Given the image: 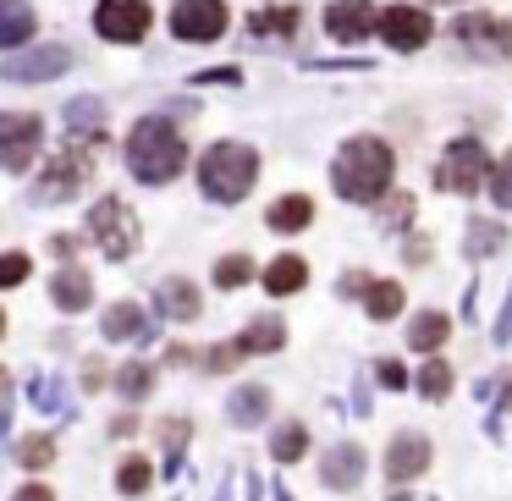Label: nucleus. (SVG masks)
<instances>
[{
  "label": "nucleus",
  "instance_id": "f257e3e1",
  "mask_svg": "<svg viewBox=\"0 0 512 501\" xmlns=\"http://www.w3.org/2000/svg\"><path fill=\"white\" fill-rule=\"evenodd\" d=\"M127 166H133L138 182L160 188V182H171L188 166V144H182V133L166 116H144V122L133 127V138H127Z\"/></svg>",
  "mask_w": 512,
  "mask_h": 501
},
{
  "label": "nucleus",
  "instance_id": "f03ea898",
  "mask_svg": "<svg viewBox=\"0 0 512 501\" xmlns=\"http://www.w3.org/2000/svg\"><path fill=\"white\" fill-rule=\"evenodd\" d=\"M391 171H397V160H391V149L380 144V138H353V144L336 155L331 182H336V193H342V199L375 204L380 193L391 188Z\"/></svg>",
  "mask_w": 512,
  "mask_h": 501
},
{
  "label": "nucleus",
  "instance_id": "7ed1b4c3",
  "mask_svg": "<svg viewBox=\"0 0 512 501\" xmlns=\"http://www.w3.org/2000/svg\"><path fill=\"white\" fill-rule=\"evenodd\" d=\"M259 177V155L248 144H215L210 155L199 160V188L221 204H237Z\"/></svg>",
  "mask_w": 512,
  "mask_h": 501
},
{
  "label": "nucleus",
  "instance_id": "20e7f679",
  "mask_svg": "<svg viewBox=\"0 0 512 501\" xmlns=\"http://www.w3.org/2000/svg\"><path fill=\"white\" fill-rule=\"evenodd\" d=\"M89 171H94V149H83V144L61 149V155L45 166V177H39L34 199H45V204H61V199H72V193H78L83 182H89Z\"/></svg>",
  "mask_w": 512,
  "mask_h": 501
},
{
  "label": "nucleus",
  "instance_id": "39448f33",
  "mask_svg": "<svg viewBox=\"0 0 512 501\" xmlns=\"http://www.w3.org/2000/svg\"><path fill=\"white\" fill-rule=\"evenodd\" d=\"M485 177H490V155L474 144V138H457V144L446 149L441 171H435V182H441V193H474Z\"/></svg>",
  "mask_w": 512,
  "mask_h": 501
},
{
  "label": "nucleus",
  "instance_id": "423d86ee",
  "mask_svg": "<svg viewBox=\"0 0 512 501\" xmlns=\"http://www.w3.org/2000/svg\"><path fill=\"white\" fill-rule=\"evenodd\" d=\"M89 232L100 237V248H105L111 259H127V254L138 248V221H133V210H127L122 199H100V204H94Z\"/></svg>",
  "mask_w": 512,
  "mask_h": 501
},
{
  "label": "nucleus",
  "instance_id": "0eeeda50",
  "mask_svg": "<svg viewBox=\"0 0 512 501\" xmlns=\"http://www.w3.org/2000/svg\"><path fill=\"white\" fill-rule=\"evenodd\" d=\"M171 34L188 39V45H210L226 34V6L221 0H177L171 6Z\"/></svg>",
  "mask_w": 512,
  "mask_h": 501
},
{
  "label": "nucleus",
  "instance_id": "6e6552de",
  "mask_svg": "<svg viewBox=\"0 0 512 501\" xmlns=\"http://www.w3.org/2000/svg\"><path fill=\"white\" fill-rule=\"evenodd\" d=\"M39 138H45V122L28 111H12L0 116V171H23L28 160H34Z\"/></svg>",
  "mask_w": 512,
  "mask_h": 501
},
{
  "label": "nucleus",
  "instance_id": "1a4fd4ad",
  "mask_svg": "<svg viewBox=\"0 0 512 501\" xmlns=\"http://www.w3.org/2000/svg\"><path fill=\"white\" fill-rule=\"evenodd\" d=\"M94 28H100L111 45H138V39L149 34V6L144 0H100Z\"/></svg>",
  "mask_w": 512,
  "mask_h": 501
},
{
  "label": "nucleus",
  "instance_id": "9d476101",
  "mask_svg": "<svg viewBox=\"0 0 512 501\" xmlns=\"http://www.w3.org/2000/svg\"><path fill=\"white\" fill-rule=\"evenodd\" d=\"M457 45L474 50L479 61H496L512 50V28L496 23V17H457Z\"/></svg>",
  "mask_w": 512,
  "mask_h": 501
},
{
  "label": "nucleus",
  "instance_id": "9b49d317",
  "mask_svg": "<svg viewBox=\"0 0 512 501\" xmlns=\"http://www.w3.org/2000/svg\"><path fill=\"white\" fill-rule=\"evenodd\" d=\"M375 34L386 39L391 50H419L424 39H430V17H424L419 6H386Z\"/></svg>",
  "mask_w": 512,
  "mask_h": 501
},
{
  "label": "nucleus",
  "instance_id": "f8f14e48",
  "mask_svg": "<svg viewBox=\"0 0 512 501\" xmlns=\"http://www.w3.org/2000/svg\"><path fill=\"white\" fill-rule=\"evenodd\" d=\"M72 67V50L67 45H45V50H28V56H17V61H6V78L12 83H50V78H61V72Z\"/></svg>",
  "mask_w": 512,
  "mask_h": 501
},
{
  "label": "nucleus",
  "instance_id": "ddd939ff",
  "mask_svg": "<svg viewBox=\"0 0 512 501\" xmlns=\"http://www.w3.org/2000/svg\"><path fill=\"white\" fill-rule=\"evenodd\" d=\"M325 28H331V39H342V45H358V39H369L380 28V12L369 0H336L331 12H325Z\"/></svg>",
  "mask_w": 512,
  "mask_h": 501
},
{
  "label": "nucleus",
  "instance_id": "4468645a",
  "mask_svg": "<svg viewBox=\"0 0 512 501\" xmlns=\"http://www.w3.org/2000/svg\"><path fill=\"white\" fill-rule=\"evenodd\" d=\"M424 463H430V441H424V435H397V441H391V452H386V474L391 479L424 474Z\"/></svg>",
  "mask_w": 512,
  "mask_h": 501
},
{
  "label": "nucleus",
  "instance_id": "2eb2a0df",
  "mask_svg": "<svg viewBox=\"0 0 512 501\" xmlns=\"http://www.w3.org/2000/svg\"><path fill=\"white\" fill-rule=\"evenodd\" d=\"M34 39V6L28 0H0V50Z\"/></svg>",
  "mask_w": 512,
  "mask_h": 501
},
{
  "label": "nucleus",
  "instance_id": "dca6fc26",
  "mask_svg": "<svg viewBox=\"0 0 512 501\" xmlns=\"http://www.w3.org/2000/svg\"><path fill=\"white\" fill-rule=\"evenodd\" d=\"M358 474H364V452H358V446H336V452L320 463V479L331 490H353Z\"/></svg>",
  "mask_w": 512,
  "mask_h": 501
},
{
  "label": "nucleus",
  "instance_id": "f3484780",
  "mask_svg": "<svg viewBox=\"0 0 512 501\" xmlns=\"http://www.w3.org/2000/svg\"><path fill=\"white\" fill-rule=\"evenodd\" d=\"M303 281H309V265H303L298 254H281L276 265L265 270V292H276V298H287V292H298Z\"/></svg>",
  "mask_w": 512,
  "mask_h": 501
},
{
  "label": "nucleus",
  "instance_id": "a211bd4d",
  "mask_svg": "<svg viewBox=\"0 0 512 501\" xmlns=\"http://www.w3.org/2000/svg\"><path fill=\"white\" fill-rule=\"evenodd\" d=\"M50 298H56L61 303V309H89V298H94V281L89 276H83V270H61V276H56V287H50Z\"/></svg>",
  "mask_w": 512,
  "mask_h": 501
},
{
  "label": "nucleus",
  "instance_id": "6ab92c4d",
  "mask_svg": "<svg viewBox=\"0 0 512 501\" xmlns=\"http://www.w3.org/2000/svg\"><path fill=\"white\" fill-rule=\"evenodd\" d=\"M149 325H144V309H138V303H111V309H105V336H111V342H127V336H144Z\"/></svg>",
  "mask_w": 512,
  "mask_h": 501
},
{
  "label": "nucleus",
  "instance_id": "aec40b11",
  "mask_svg": "<svg viewBox=\"0 0 512 501\" xmlns=\"http://www.w3.org/2000/svg\"><path fill=\"white\" fill-rule=\"evenodd\" d=\"M309 221H314V204L303 199V193H292V199L270 204V226H276V232H298V226H309Z\"/></svg>",
  "mask_w": 512,
  "mask_h": 501
},
{
  "label": "nucleus",
  "instance_id": "412c9836",
  "mask_svg": "<svg viewBox=\"0 0 512 501\" xmlns=\"http://www.w3.org/2000/svg\"><path fill=\"white\" fill-rule=\"evenodd\" d=\"M281 342H287V331H281V320H254L243 336H237V347H243V353H276Z\"/></svg>",
  "mask_w": 512,
  "mask_h": 501
},
{
  "label": "nucleus",
  "instance_id": "4be33fe9",
  "mask_svg": "<svg viewBox=\"0 0 512 501\" xmlns=\"http://www.w3.org/2000/svg\"><path fill=\"white\" fill-rule=\"evenodd\" d=\"M160 309H166L171 320H193V314H199V292H193L188 281H166V287H160Z\"/></svg>",
  "mask_w": 512,
  "mask_h": 501
},
{
  "label": "nucleus",
  "instance_id": "5701e85b",
  "mask_svg": "<svg viewBox=\"0 0 512 501\" xmlns=\"http://www.w3.org/2000/svg\"><path fill=\"white\" fill-rule=\"evenodd\" d=\"M364 309L375 314V320L402 314V287H397V281H375V287H364Z\"/></svg>",
  "mask_w": 512,
  "mask_h": 501
},
{
  "label": "nucleus",
  "instance_id": "b1692460",
  "mask_svg": "<svg viewBox=\"0 0 512 501\" xmlns=\"http://www.w3.org/2000/svg\"><path fill=\"white\" fill-rule=\"evenodd\" d=\"M446 336H452V320H446V314H419V325L408 331V342L430 353V347H441V342H446Z\"/></svg>",
  "mask_w": 512,
  "mask_h": 501
},
{
  "label": "nucleus",
  "instance_id": "393cba45",
  "mask_svg": "<svg viewBox=\"0 0 512 501\" xmlns=\"http://www.w3.org/2000/svg\"><path fill=\"white\" fill-rule=\"evenodd\" d=\"M149 479H155V468H149L144 457H127V463H122V474H116V490H122V496H144V490H149Z\"/></svg>",
  "mask_w": 512,
  "mask_h": 501
},
{
  "label": "nucleus",
  "instance_id": "a878e982",
  "mask_svg": "<svg viewBox=\"0 0 512 501\" xmlns=\"http://www.w3.org/2000/svg\"><path fill=\"white\" fill-rule=\"evenodd\" d=\"M419 391H424L430 402H441L446 391H452V364H441V358H430V364L419 369Z\"/></svg>",
  "mask_w": 512,
  "mask_h": 501
},
{
  "label": "nucleus",
  "instance_id": "bb28decb",
  "mask_svg": "<svg viewBox=\"0 0 512 501\" xmlns=\"http://www.w3.org/2000/svg\"><path fill=\"white\" fill-rule=\"evenodd\" d=\"M265 408H270V397L259 386H248V391H237V397H232V419L237 424H259V419H265Z\"/></svg>",
  "mask_w": 512,
  "mask_h": 501
},
{
  "label": "nucleus",
  "instance_id": "cd10ccee",
  "mask_svg": "<svg viewBox=\"0 0 512 501\" xmlns=\"http://www.w3.org/2000/svg\"><path fill=\"white\" fill-rule=\"evenodd\" d=\"M215 281H221V287H243V281H254V259H248V254H226L221 265H215Z\"/></svg>",
  "mask_w": 512,
  "mask_h": 501
},
{
  "label": "nucleus",
  "instance_id": "c85d7f7f",
  "mask_svg": "<svg viewBox=\"0 0 512 501\" xmlns=\"http://www.w3.org/2000/svg\"><path fill=\"white\" fill-rule=\"evenodd\" d=\"M116 386H122V397H149V386H155V369H149V364H127L122 375H116Z\"/></svg>",
  "mask_w": 512,
  "mask_h": 501
},
{
  "label": "nucleus",
  "instance_id": "c756f323",
  "mask_svg": "<svg viewBox=\"0 0 512 501\" xmlns=\"http://www.w3.org/2000/svg\"><path fill=\"white\" fill-rule=\"evenodd\" d=\"M50 457H56V441H50V435H28V441L17 446V463L23 468H45Z\"/></svg>",
  "mask_w": 512,
  "mask_h": 501
},
{
  "label": "nucleus",
  "instance_id": "7c9ffc66",
  "mask_svg": "<svg viewBox=\"0 0 512 501\" xmlns=\"http://www.w3.org/2000/svg\"><path fill=\"white\" fill-rule=\"evenodd\" d=\"M292 28H298V12H292V6H276V12L254 17V34H292Z\"/></svg>",
  "mask_w": 512,
  "mask_h": 501
},
{
  "label": "nucleus",
  "instance_id": "2f4dec72",
  "mask_svg": "<svg viewBox=\"0 0 512 501\" xmlns=\"http://www.w3.org/2000/svg\"><path fill=\"white\" fill-rule=\"evenodd\" d=\"M303 446H309V430H303V424H287V430H276V457H281V463L303 457Z\"/></svg>",
  "mask_w": 512,
  "mask_h": 501
},
{
  "label": "nucleus",
  "instance_id": "473e14b6",
  "mask_svg": "<svg viewBox=\"0 0 512 501\" xmlns=\"http://www.w3.org/2000/svg\"><path fill=\"white\" fill-rule=\"evenodd\" d=\"M490 199H496V204H512V149H507V160L490 171Z\"/></svg>",
  "mask_w": 512,
  "mask_h": 501
},
{
  "label": "nucleus",
  "instance_id": "72a5a7b5",
  "mask_svg": "<svg viewBox=\"0 0 512 501\" xmlns=\"http://www.w3.org/2000/svg\"><path fill=\"white\" fill-rule=\"evenodd\" d=\"M28 281V254H0V287H17Z\"/></svg>",
  "mask_w": 512,
  "mask_h": 501
},
{
  "label": "nucleus",
  "instance_id": "f704fd0d",
  "mask_svg": "<svg viewBox=\"0 0 512 501\" xmlns=\"http://www.w3.org/2000/svg\"><path fill=\"white\" fill-rule=\"evenodd\" d=\"M72 127H94V122H100V105H94V100H72Z\"/></svg>",
  "mask_w": 512,
  "mask_h": 501
},
{
  "label": "nucleus",
  "instance_id": "c9c22d12",
  "mask_svg": "<svg viewBox=\"0 0 512 501\" xmlns=\"http://www.w3.org/2000/svg\"><path fill=\"white\" fill-rule=\"evenodd\" d=\"M17 501H56V496H50L45 485H23V490H17Z\"/></svg>",
  "mask_w": 512,
  "mask_h": 501
},
{
  "label": "nucleus",
  "instance_id": "e433bc0d",
  "mask_svg": "<svg viewBox=\"0 0 512 501\" xmlns=\"http://www.w3.org/2000/svg\"><path fill=\"white\" fill-rule=\"evenodd\" d=\"M380 380H386V386H402V364H391V358H386V364H380Z\"/></svg>",
  "mask_w": 512,
  "mask_h": 501
},
{
  "label": "nucleus",
  "instance_id": "4c0bfd02",
  "mask_svg": "<svg viewBox=\"0 0 512 501\" xmlns=\"http://www.w3.org/2000/svg\"><path fill=\"white\" fill-rule=\"evenodd\" d=\"M56 254H61V259H72V254H78V237L61 232V237H56Z\"/></svg>",
  "mask_w": 512,
  "mask_h": 501
},
{
  "label": "nucleus",
  "instance_id": "58836bf2",
  "mask_svg": "<svg viewBox=\"0 0 512 501\" xmlns=\"http://www.w3.org/2000/svg\"><path fill=\"white\" fill-rule=\"evenodd\" d=\"M0 331H6V314H0Z\"/></svg>",
  "mask_w": 512,
  "mask_h": 501
},
{
  "label": "nucleus",
  "instance_id": "ea45409f",
  "mask_svg": "<svg viewBox=\"0 0 512 501\" xmlns=\"http://www.w3.org/2000/svg\"><path fill=\"white\" fill-rule=\"evenodd\" d=\"M0 391H6V375H0Z\"/></svg>",
  "mask_w": 512,
  "mask_h": 501
},
{
  "label": "nucleus",
  "instance_id": "a19ab883",
  "mask_svg": "<svg viewBox=\"0 0 512 501\" xmlns=\"http://www.w3.org/2000/svg\"><path fill=\"white\" fill-rule=\"evenodd\" d=\"M441 6H452V0H441Z\"/></svg>",
  "mask_w": 512,
  "mask_h": 501
}]
</instances>
